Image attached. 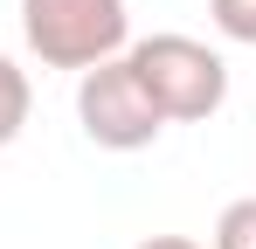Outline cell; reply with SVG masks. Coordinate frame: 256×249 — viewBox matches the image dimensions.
<instances>
[{
	"instance_id": "6da1fadb",
	"label": "cell",
	"mask_w": 256,
	"mask_h": 249,
	"mask_svg": "<svg viewBox=\"0 0 256 249\" xmlns=\"http://www.w3.org/2000/svg\"><path fill=\"white\" fill-rule=\"evenodd\" d=\"M125 62L166 124H208L228 104V62L194 35H146L125 48Z\"/></svg>"
},
{
	"instance_id": "7a4b0ae2",
	"label": "cell",
	"mask_w": 256,
	"mask_h": 249,
	"mask_svg": "<svg viewBox=\"0 0 256 249\" xmlns=\"http://www.w3.org/2000/svg\"><path fill=\"white\" fill-rule=\"evenodd\" d=\"M21 35L42 56V70H97L132 48L125 0H21Z\"/></svg>"
},
{
	"instance_id": "3957f363",
	"label": "cell",
	"mask_w": 256,
	"mask_h": 249,
	"mask_svg": "<svg viewBox=\"0 0 256 249\" xmlns=\"http://www.w3.org/2000/svg\"><path fill=\"white\" fill-rule=\"evenodd\" d=\"M76 124H84V138L97 152H146L166 132L160 104L146 97V83L132 76L125 56H111V62L76 76Z\"/></svg>"
},
{
	"instance_id": "277c9868",
	"label": "cell",
	"mask_w": 256,
	"mask_h": 249,
	"mask_svg": "<svg viewBox=\"0 0 256 249\" xmlns=\"http://www.w3.org/2000/svg\"><path fill=\"white\" fill-rule=\"evenodd\" d=\"M35 111V90H28V70H14L7 56H0V146H14L21 138V124Z\"/></svg>"
},
{
	"instance_id": "5b68a950",
	"label": "cell",
	"mask_w": 256,
	"mask_h": 249,
	"mask_svg": "<svg viewBox=\"0 0 256 249\" xmlns=\"http://www.w3.org/2000/svg\"><path fill=\"white\" fill-rule=\"evenodd\" d=\"M208 249H256V194H242V201H228L214 214Z\"/></svg>"
},
{
	"instance_id": "8992f818",
	"label": "cell",
	"mask_w": 256,
	"mask_h": 249,
	"mask_svg": "<svg viewBox=\"0 0 256 249\" xmlns=\"http://www.w3.org/2000/svg\"><path fill=\"white\" fill-rule=\"evenodd\" d=\"M138 249H208V242H194V236H146Z\"/></svg>"
}]
</instances>
